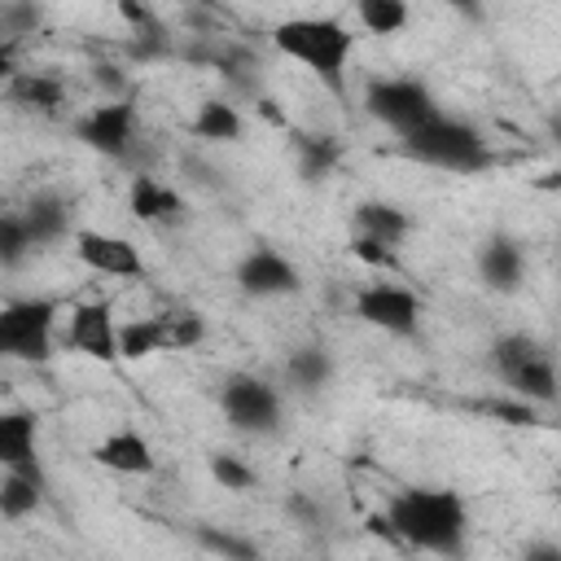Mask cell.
<instances>
[{
	"label": "cell",
	"mask_w": 561,
	"mask_h": 561,
	"mask_svg": "<svg viewBox=\"0 0 561 561\" xmlns=\"http://www.w3.org/2000/svg\"><path fill=\"white\" fill-rule=\"evenodd\" d=\"M193 539L224 557V561H259V543L250 535H237V530H224V526H193Z\"/></svg>",
	"instance_id": "484cf974"
},
{
	"label": "cell",
	"mask_w": 561,
	"mask_h": 561,
	"mask_svg": "<svg viewBox=\"0 0 561 561\" xmlns=\"http://www.w3.org/2000/svg\"><path fill=\"white\" fill-rule=\"evenodd\" d=\"M66 342L88 359H118V320L110 302H83L70 311Z\"/></svg>",
	"instance_id": "30bf717a"
},
{
	"label": "cell",
	"mask_w": 561,
	"mask_h": 561,
	"mask_svg": "<svg viewBox=\"0 0 561 561\" xmlns=\"http://www.w3.org/2000/svg\"><path fill=\"white\" fill-rule=\"evenodd\" d=\"M504 386L522 399V403H552L557 399V368H552V355L543 351V355H535L530 364H522L517 373H508L504 377Z\"/></svg>",
	"instance_id": "44dd1931"
},
{
	"label": "cell",
	"mask_w": 561,
	"mask_h": 561,
	"mask_svg": "<svg viewBox=\"0 0 561 561\" xmlns=\"http://www.w3.org/2000/svg\"><path fill=\"white\" fill-rule=\"evenodd\" d=\"M364 110L399 136H412L416 127H425L438 114V105L421 79H373L364 88Z\"/></svg>",
	"instance_id": "8992f818"
},
{
	"label": "cell",
	"mask_w": 561,
	"mask_h": 561,
	"mask_svg": "<svg viewBox=\"0 0 561 561\" xmlns=\"http://www.w3.org/2000/svg\"><path fill=\"white\" fill-rule=\"evenodd\" d=\"M18 215H22L26 237H31L35 250L39 245H53V241H61L70 232V202L57 197V193H35Z\"/></svg>",
	"instance_id": "9a60e30c"
},
{
	"label": "cell",
	"mask_w": 561,
	"mask_h": 561,
	"mask_svg": "<svg viewBox=\"0 0 561 561\" xmlns=\"http://www.w3.org/2000/svg\"><path fill=\"white\" fill-rule=\"evenodd\" d=\"M31 237L22 215H0V267H22L31 259Z\"/></svg>",
	"instance_id": "f1b7e54d"
},
{
	"label": "cell",
	"mask_w": 561,
	"mask_h": 561,
	"mask_svg": "<svg viewBox=\"0 0 561 561\" xmlns=\"http://www.w3.org/2000/svg\"><path fill=\"white\" fill-rule=\"evenodd\" d=\"M9 101L26 105V110H39V114H57L66 105V88L61 79L53 75H35V70H18L9 79Z\"/></svg>",
	"instance_id": "ffe728a7"
},
{
	"label": "cell",
	"mask_w": 561,
	"mask_h": 561,
	"mask_svg": "<svg viewBox=\"0 0 561 561\" xmlns=\"http://www.w3.org/2000/svg\"><path fill=\"white\" fill-rule=\"evenodd\" d=\"M75 136H79L88 149L105 153V158H127L131 145H136V101L123 96V101H101V105H92V110L75 123Z\"/></svg>",
	"instance_id": "ba28073f"
},
{
	"label": "cell",
	"mask_w": 561,
	"mask_h": 561,
	"mask_svg": "<svg viewBox=\"0 0 561 561\" xmlns=\"http://www.w3.org/2000/svg\"><path fill=\"white\" fill-rule=\"evenodd\" d=\"M355 18L368 35H399L408 26V4L403 0H359Z\"/></svg>",
	"instance_id": "4316f807"
},
{
	"label": "cell",
	"mask_w": 561,
	"mask_h": 561,
	"mask_svg": "<svg viewBox=\"0 0 561 561\" xmlns=\"http://www.w3.org/2000/svg\"><path fill=\"white\" fill-rule=\"evenodd\" d=\"M272 44L289 61L307 66L329 92L346 88V61H351L355 35L337 18H285V22H276Z\"/></svg>",
	"instance_id": "7a4b0ae2"
},
{
	"label": "cell",
	"mask_w": 561,
	"mask_h": 561,
	"mask_svg": "<svg viewBox=\"0 0 561 561\" xmlns=\"http://www.w3.org/2000/svg\"><path fill=\"white\" fill-rule=\"evenodd\" d=\"M486 416H495L504 425H535V408L522 403V399H491L486 403Z\"/></svg>",
	"instance_id": "d6a6232c"
},
{
	"label": "cell",
	"mask_w": 561,
	"mask_h": 561,
	"mask_svg": "<svg viewBox=\"0 0 561 561\" xmlns=\"http://www.w3.org/2000/svg\"><path fill=\"white\" fill-rule=\"evenodd\" d=\"M478 276H482L486 289L513 294V289L522 285V276H526V254H522V245H517L513 237H504V232L486 237V241L478 245Z\"/></svg>",
	"instance_id": "7c38bea8"
},
{
	"label": "cell",
	"mask_w": 561,
	"mask_h": 561,
	"mask_svg": "<svg viewBox=\"0 0 561 561\" xmlns=\"http://www.w3.org/2000/svg\"><path fill=\"white\" fill-rule=\"evenodd\" d=\"M39 22H44V9L39 4H31V0H4L0 4V44H18Z\"/></svg>",
	"instance_id": "83f0119b"
},
{
	"label": "cell",
	"mask_w": 561,
	"mask_h": 561,
	"mask_svg": "<svg viewBox=\"0 0 561 561\" xmlns=\"http://www.w3.org/2000/svg\"><path fill=\"white\" fill-rule=\"evenodd\" d=\"M386 526L390 539H403L408 548L465 561L469 548V508L456 491L443 486H408L386 504Z\"/></svg>",
	"instance_id": "6da1fadb"
},
{
	"label": "cell",
	"mask_w": 561,
	"mask_h": 561,
	"mask_svg": "<svg viewBox=\"0 0 561 561\" xmlns=\"http://www.w3.org/2000/svg\"><path fill=\"white\" fill-rule=\"evenodd\" d=\"M294 153H298V175H302V180H324V175L337 167V158H342L337 140L324 136V131L298 136V140H294Z\"/></svg>",
	"instance_id": "603a6c76"
},
{
	"label": "cell",
	"mask_w": 561,
	"mask_h": 561,
	"mask_svg": "<svg viewBox=\"0 0 561 561\" xmlns=\"http://www.w3.org/2000/svg\"><path fill=\"white\" fill-rule=\"evenodd\" d=\"M285 513H289L298 526H307V530L324 526V508H320V500H316V495H307V491H294V495L285 500Z\"/></svg>",
	"instance_id": "1f68e13d"
},
{
	"label": "cell",
	"mask_w": 561,
	"mask_h": 561,
	"mask_svg": "<svg viewBox=\"0 0 561 561\" xmlns=\"http://www.w3.org/2000/svg\"><path fill=\"white\" fill-rule=\"evenodd\" d=\"M35 443H39V421L26 408H4L0 412V465L22 469L35 465Z\"/></svg>",
	"instance_id": "2e32d148"
},
{
	"label": "cell",
	"mask_w": 561,
	"mask_h": 561,
	"mask_svg": "<svg viewBox=\"0 0 561 561\" xmlns=\"http://www.w3.org/2000/svg\"><path fill=\"white\" fill-rule=\"evenodd\" d=\"M167 351V324L162 320H127L118 324V355L123 359H145V355H158Z\"/></svg>",
	"instance_id": "cb8c5ba5"
},
{
	"label": "cell",
	"mask_w": 561,
	"mask_h": 561,
	"mask_svg": "<svg viewBox=\"0 0 561 561\" xmlns=\"http://www.w3.org/2000/svg\"><path fill=\"white\" fill-rule=\"evenodd\" d=\"M355 316L390 337H416L421 329V298L394 280H377V285H364L355 294Z\"/></svg>",
	"instance_id": "52a82bcc"
},
{
	"label": "cell",
	"mask_w": 561,
	"mask_h": 561,
	"mask_svg": "<svg viewBox=\"0 0 561 561\" xmlns=\"http://www.w3.org/2000/svg\"><path fill=\"white\" fill-rule=\"evenodd\" d=\"M92 460L114 469V473H153L158 469V456L149 447V438L140 430H114L105 434L96 447H92Z\"/></svg>",
	"instance_id": "4fadbf2b"
},
{
	"label": "cell",
	"mask_w": 561,
	"mask_h": 561,
	"mask_svg": "<svg viewBox=\"0 0 561 561\" xmlns=\"http://www.w3.org/2000/svg\"><path fill=\"white\" fill-rule=\"evenodd\" d=\"M39 500H44V469H39V460L22 465V469H9L0 478V517L4 522L31 517L39 508Z\"/></svg>",
	"instance_id": "e0dca14e"
},
{
	"label": "cell",
	"mask_w": 561,
	"mask_h": 561,
	"mask_svg": "<svg viewBox=\"0 0 561 561\" xmlns=\"http://www.w3.org/2000/svg\"><path fill=\"white\" fill-rule=\"evenodd\" d=\"M408 210H399L394 202H359L355 206V237H368V241H381V245H399L408 237Z\"/></svg>",
	"instance_id": "d6986e66"
},
{
	"label": "cell",
	"mask_w": 561,
	"mask_h": 561,
	"mask_svg": "<svg viewBox=\"0 0 561 561\" xmlns=\"http://www.w3.org/2000/svg\"><path fill=\"white\" fill-rule=\"evenodd\" d=\"M522 561H561V543H552V539H535V543L522 548Z\"/></svg>",
	"instance_id": "d590c367"
},
{
	"label": "cell",
	"mask_w": 561,
	"mask_h": 561,
	"mask_svg": "<svg viewBox=\"0 0 561 561\" xmlns=\"http://www.w3.org/2000/svg\"><path fill=\"white\" fill-rule=\"evenodd\" d=\"M162 324H167V351H188V346H197L206 337V320L193 316V311H180V316H171Z\"/></svg>",
	"instance_id": "4dcf8cb0"
},
{
	"label": "cell",
	"mask_w": 561,
	"mask_h": 561,
	"mask_svg": "<svg viewBox=\"0 0 561 561\" xmlns=\"http://www.w3.org/2000/svg\"><path fill=\"white\" fill-rule=\"evenodd\" d=\"M92 83L105 92V101H123L127 96V75H118V66H92Z\"/></svg>",
	"instance_id": "e575fe53"
},
{
	"label": "cell",
	"mask_w": 561,
	"mask_h": 561,
	"mask_svg": "<svg viewBox=\"0 0 561 561\" xmlns=\"http://www.w3.org/2000/svg\"><path fill=\"white\" fill-rule=\"evenodd\" d=\"M285 381H289L298 394L324 390V386L333 381V355H329V346H320V342L294 346L289 359H285Z\"/></svg>",
	"instance_id": "ac0fdd59"
},
{
	"label": "cell",
	"mask_w": 561,
	"mask_h": 561,
	"mask_svg": "<svg viewBox=\"0 0 561 561\" xmlns=\"http://www.w3.org/2000/svg\"><path fill=\"white\" fill-rule=\"evenodd\" d=\"M351 254H355L359 263H368V267H394V250L381 245V241H368V237H355V241H351Z\"/></svg>",
	"instance_id": "836d02e7"
},
{
	"label": "cell",
	"mask_w": 561,
	"mask_h": 561,
	"mask_svg": "<svg viewBox=\"0 0 561 561\" xmlns=\"http://www.w3.org/2000/svg\"><path fill=\"white\" fill-rule=\"evenodd\" d=\"M403 153L425 162V167H443L456 175H473L482 167H491V149L482 140V131L465 118H447L434 114L425 127H416L412 136H403Z\"/></svg>",
	"instance_id": "3957f363"
},
{
	"label": "cell",
	"mask_w": 561,
	"mask_h": 561,
	"mask_svg": "<svg viewBox=\"0 0 561 561\" xmlns=\"http://www.w3.org/2000/svg\"><path fill=\"white\" fill-rule=\"evenodd\" d=\"M127 210L140 224H175L184 215V197L171 184L153 180V175H131V184H127Z\"/></svg>",
	"instance_id": "5bb4252c"
},
{
	"label": "cell",
	"mask_w": 561,
	"mask_h": 561,
	"mask_svg": "<svg viewBox=\"0 0 561 561\" xmlns=\"http://www.w3.org/2000/svg\"><path fill=\"white\" fill-rule=\"evenodd\" d=\"M237 285L250 298H285L302 289V272L294 267V259H285L272 245H254L241 263H237Z\"/></svg>",
	"instance_id": "9c48e42d"
},
{
	"label": "cell",
	"mask_w": 561,
	"mask_h": 561,
	"mask_svg": "<svg viewBox=\"0 0 561 561\" xmlns=\"http://www.w3.org/2000/svg\"><path fill=\"white\" fill-rule=\"evenodd\" d=\"M210 478H215L224 491H250V486L259 482V473H254L241 456H232V451H215V456H210Z\"/></svg>",
	"instance_id": "f546056e"
},
{
	"label": "cell",
	"mask_w": 561,
	"mask_h": 561,
	"mask_svg": "<svg viewBox=\"0 0 561 561\" xmlns=\"http://www.w3.org/2000/svg\"><path fill=\"white\" fill-rule=\"evenodd\" d=\"M535 355H543V342H539L535 333H500V337L491 342V364H495L500 381H504L508 373H517L522 364H530Z\"/></svg>",
	"instance_id": "d4e9b609"
},
{
	"label": "cell",
	"mask_w": 561,
	"mask_h": 561,
	"mask_svg": "<svg viewBox=\"0 0 561 561\" xmlns=\"http://www.w3.org/2000/svg\"><path fill=\"white\" fill-rule=\"evenodd\" d=\"M193 136L210 140V145H228L241 136V114L228 101H202L193 114Z\"/></svg>",
	"instance_id": "7402d4cb"
},
{
	"label": "cell",
	"mask_w": 561,
	"mask_h": 561,
	"mask_svg": "<svg viewBox=\"0 0 561 561\" xmlns=\"http://www.w3.org/2000/svg\"><path fill=\"white\" fill-rule=\"evenodd\" d=\"M53 298H13L0 307V359L44 364L53 355Z\"/></svg>",
	"instance_id": "277c9868"
},
{
	"label": "cell",
	"mask_w": 561,
	"mask_h": 561,
	"mask_svg": "<svg viewBox=\"0 0 561 561\" xmlns=\"http://www.w3.org/2000/svg\"><path fill=\"white\" fill-rule=\"evenodd\" d=\"M219 408L228 416L232 430L241 434H276L280 430V390L254 373H232L224 386H219Z\"/></svg>",
	"instance_id": "5b68a950"
},
{
	"label": "cell",
	"mask_w": 561,
	"mask_h": 561,
	"mask_svg": "<svg viewBox=\"0 0 561 561\" xmlns=\"http://www.w3.org/2000/svg\"><path fill=\"white\" fill-rule=\"evenodd\" d=\"M18 66H13V44H0V79H13Z\"/></svg>",
	"instance_id": "8d00e7d4"
},
{
	"label": "cell",
	"mask_w": 561,
	"mask_h": 561,
	"mask_svg": "<svg viewBox=\"0 0 561 561\" xmlns=\"http://www.w3.org/2000/svg\"><path fill=\"white\" fill-rule=\"evenodd\" d=\"M75 254L83 267L101 272V276H140V250L127 241V237H114V232H75Z\"/></svg>",
	"instance_id": "8fae6325"
}]
</instances>
